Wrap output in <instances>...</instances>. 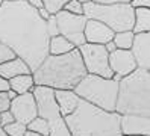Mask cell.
<instances>
[{"label": "cell", "mask_w": 150, "mask_h": 136, "mask_svg": "<svg viewBox=\"0 0 150 136\" xmlns=\"http://www.w3.org/2000/svg\"><path fill=\"white\" fill-rule=\"evenodd\" d=\"M3 91H9V80L0 76V92H3Z\"/></svg>", "instance_id": "obj_31"}, {"label": "cell", "mask_w": 150, "mask_h": 136, "mask_svg": "<svg viewBox=\"0 0 150 136\" xmlns=\"http://www.w3.org/2000/svg\"><path fill=\"white\" fill-rule=\"evenodd\" d=\"M114 32L109 26L99 20H90L88 18L85 26V39L90 44H106L109 41H114Z\"/></svg>", "instance_id": "obj_12"}, {"label": "cell", "mask_w": 150, "mask_h": 136, "mask_svg": "<svg viewBox=\"0 0 150 136\" xmlns=\"http://www.w3.org/2000/svg\"><path fill=\"white\" fill-rule=\"evenodd\" d=\"M73 136H121V113L105 111L81 100L77 109L65 116Z\"/></svg>", "instance_id": "obj_3"}, {"label": "cell", "mask_w": 150, "mask_h": 136, "mask_svg": "<svg viewBox=\"0 0 150 136\" xmlns=\"http://www.w3.org/2000/svg\"><path fill=\"white\" fill-rule=\"evenodd\" d=\"M96 3H102V5H125L130 3L132 0H93Z\"/></svg>", "instance_id": "obj_29"}, {"label": "cell", "mask_w": 150, "mask_h": 136, "mask_svg": "<svg viewBox=\"0 0 150 136\" xmlns=\"http://www.w3.org/2000/svg\"><path fill=\"white\" fill-rule=\"evenodd\" d=\"M14 58H17V53L9 47V45L0 42V65L8 62V61H12Z\"/></svg>", "instance_id": "obj_25"}, {"label": "cell", "mask_w": 150, "mask_h": 136, "mask_svg": "<svg viewBox=\"0 0 150 136\" xmlns=\"http://www.w3.org/2000/svg\"><path fill=\"white\" fill-rule=\"evenodd\" d=\"M32 92H33V97H35V101H37L38 116H42L49 121L58 120V118L62 116L59 112V106H58V101H56V95H55L53 88L35 85Z\"/></svg>", "instance_id": "obj_9"}, {"label": "cell", "mask_w": 150, "mask_h": 136, "mask_svg": "<svg viewBox=\"0 0 150 136\" xmlns=\"http://www.w3.org/2000/svg\"><path fill=\"white\" fill-rule=\"evenodd\" d=\"M0 136H8V135L5 133V130L2 129V127H0Z\"/></svg>", "instance_id": "obj_37"}, {"label": "cell", "mask_w": 150, "mask_h": 136, "mask_svg": "<svg viewBox=\"0 0 150 136\" xmlns=\"http://www.w3.org/2000/svg\"><path fill=\"white\" fill-rule=\"evenodd\" d=\"M137 33L134 30H126V32H115L114 35V42H115L117 49L120 50H132L135 42Z\"/></svg>", "instance_id": "obj_19"}, {"label": "cell", "mask_w": 150, "mask_h": 136, "mask_svg": "<svg viewBox=\"0 0 150 136\" xmlns=\"http://www.w3.org/2000/svg\"><path fill=\"white\" fill-rule=\"evenodd\" d=\"M32 8H35V9H41V8H44V3H42V0H26Z\"/></svg>", "instance_id": "obj_33"}, {"label": "cell", "mask_w": 150, "mask_h": 136, "mask_svg": "<svg viewBox=\"0 0 150 136\" xmlns=\"http://www.w3.org/2000/svg\"><path fill=\"white\" fill-rule=\"evenodd\" d=\"M24 136H44V135L37 133V132H32V130H29V129H28V132H26V135H24Z\"/></svg>", "instance_id": "obj_36"}, {"label": "cell", "mask_w": 150, "mask_h": 136, "mask_svg": "<svg viewBox=\"0 0 150 136\" xmlns=\"http://www.w3.org/2000/svg\"><path fill=\"white\" fill-rule=\"evenodd\" d=\"M135 33H147L150 32V9L149 8H137L135 9Z\"/></svg>", "instance_id": "obj_18"}, {"label": "cell", "mask_w": 150, "mask_h": 136, "mask_svg": "<svg viewBox=\"0 0 150 136\" xmlns=\"http://www.w3.org/2000/svg\"><path fill=\"white\" fill-rule=\"evenodd\" d=\"M6 2H18V0H6Z\"/></svg>", "instance_id": "obj_39"}, {"label": "cell", "mask_w": 150, "mask_h": 136, "mask_svg": "<svg viewBox=\"0 0 150 136\" xmlns=\"http://www.w3.org/2000/svg\"><path fill=\"white\" fill-rule=\"evenodd\" d=\"M85 63L88 74L102 76V77H114V73L109 67V53L105 47V44H90L85 42L82 47H79Z\"/></svg>", "instance_id": "obj_7"}, {"label": "cell", "mask_w": 150, "mask_h": 136, "mask_svg": "<svg viewBox=\"0 0 150 136\" xmlns=\"http://www.w3.org/2000/svg\"><path fill=\"white\" fill-rule=\"evenodd\" d=\"M85 17L90 20H99L109 26L114 32L134 30L135 8L130 3L125 5H102L96 2H85Z\"/></svg>", "instance_id": "obj_6"}, {"label": "cell", "mask_w": 150, "mask_h": 136, "mask_svg": "<svg viewBox=\"0 0 150 136\" xmlns=\"http://www.w3.org/2000/svg\"><path fill=\"white\" fill-rule=\"evenodd\" d=\"M109 67L114 73V79L121 80L123 77L132 74L138 68V63L132 50L117 49L115 51L109 53Z\"/></svg>", "instance_id": "obj_10"}, {"label": "cell", "mask_w": 150, "mask_h": 136, "mask_svg": "<svg viewBox=\"0 0 150 136\" xmlns=\"http://www.w3.org/2000/svg\"><path fill=\"white\" fill-rule=\"evenodd\" d=\"M30 73H32V70L28 65V62L21 58H18V56L14 58L12 61H8V62L0 65V76L6 80L17 77L20 74H30Z\"/></svg>", "instance_id": "obj_15"}, {"label": "cell", "mask_w": 150, "mask_h": 136, "mask_svg": "<svg viewBox=\"0 0 150 136\" xmlns=\"http://www.w3.org/2000/svg\"><path fill=\"white\" fill-rule=\"evenodd\" d=\"M121 136H132V135H121Z\"/></svg>", "instance_id": "obj_42"}, {"label": "cell", "mask_w": 150, "mask_h": 136, "mask_svg": "<svg viewBox=\"0 0 150 136\" xmlns=\"http://www.w3.org/2000/svg\"><path fill=\"white\" fill-rule=\"evenodd\" d=\"M55 95H56V101L59 106V112L64 118L71 115L82 100L74 92V89H55Z\"/></svg>", "instance_id": "obj_14"}, {"label": "cell", "mask_w": 150, "mask_h": 136, "mask_svg": "<svg viewBox=\"0 0 150 136\" xmlns=\"http://www.w3.org/2000/svg\"><path fill=\"white\" fill-rule=\"evenodd\" d=\"M118 89L120 80L117 79L86 74L81 83L74 88V92L85 101L102 107L105 111L114 112L117 109Z\"/></svg>", "instance_id": "obj_5"}, {"label": "cell", "mask_w": 150, "mask_h": 136, "mask_svg": "<svg viewBox=\"0 0 150 136\" xmlns=\"http://www.w3.org/2000/svg\"><path fill=\"white\" fill-rule=\"evenodd\" d=\"M35 85L53 89H74L88 74L79 49L65 54H49L33 73Z\"/></svg>", "instance_id": "obj_2"}, {"label": "cell", "mask_w": 150, "mask_h": 136, "mask_svg": "<svg viewBox=\"0 0 150 136\" xmlns=\"http://www.w3.org/2000/svg\"><path fill=\"white\" fill-rule=\"evenodd\" d=\"M62 11H67V12L74 14V15H85L83 2H81V0H70V2L65 3Z\"/></svg>", "instance_id": "obj_24"}, {"label": "cell", "mask_w": 150, "mask_h": 136, "mask_svg": "<svg viewBox=\"0 0 150 136\" xmlns=\"http://www.w3.org/2000/svg\"><path fill=\"white\" fill-rule=\"evenodd\" d=\"M0 42L9 45L33 73L49 56L47 23L26 0H5L0 6Z\"/></svg>", "instance_id": "obj_1"}, {"label": "cell", "mask_w": 150, "mask_h": 136, "mask_svg": "<svg viewBox=\"0 0 150 136\" xmlns=\"http://www.w3.org/2000/svg\"><path fill=\"white\" fill-rule=\"evenodd\" d=\"M0 120H2V121H0V127H5V125H8V124L17 121L15 116H14V113H12L11 111H5V112L0 113Z\"/></svg>", "instance_id": "obj_28"}, {"label": "cell", "mask_w": 150, "mask_h": 136, "mask_svg": "<svg viewBox=\"0 0 150 136\" xmlns=\"http://www.w3.org/2000/svg\"><path fill=\"white\" fill-rule=\"evenodd\" d=\"M9 111L14 113L15 120L28 125L32 120L38 116V107L35 101L33 92H26L20 94L17 98L11 101V109Z\"/></svg>", "instance_id": "obj_11"}, {"label": "cell", "mask_w": 150, "mask_h": 136, "mask_svg": "<svg viewBox=\"0 0 150 136\" xmlns=\"http://www.w3.org/2000/svg\"><path fill=\"white\" fill-rule=\"evenodd\" d=\"M2 129L5 130V133L8 136H24L26 132H28V125L20 123V121H14L11 124L2 127Z\"/></svg>", "instance_id": "obj_22"}, {"label": "cell", "mask_w": 150, "mask_h": 136, "mask_svg": "<svg viewBox=\"0 0 150 136\" xmlns=\"http://www.w3.org/2000/svg\"><path fill=\"white\" fill-rule=\"evenodd\" d=\"M46 23H47V33H49L50 38H52V36H56V35H61L59 33V27H58L56 15H52Z\"/></svg>", "instance_id": "obj_26"}, {"label": "cell", "mask_w": 150, "mask_h": 136, "mask_svg": "<svg viewBox=\"0 0 150 136\" xmlns=\"http://www.w3.org/2000/svg\"><path fill=\"white\" fill-rule=\"evenodd\" d=\"M56 20H58L59 33L65 36L70 42H73L77 49L82 47L86 42L85 26H86L88 18L85 15H74L67 11H61L56 14Z\"/></svg>", "instance_id": "obj_8"}, {"label": "cell", "mask_w": 150, "mask_h": 136, "mask_svg": "<svg viewBox=\"0 0 150 136\" xmlns=\"http://www.w3.org/2000/svg\"><path fill=\"white\" fill-rule=\"evenodd\" d=\"M105 47H106L108 53H112V51H115V50H117V45H115V42H114V41L106 42V44H105Z\"/></svg>", "instance_id": "obj_34"}, {"label": "cell", "mask_w": 150, "mask_h": 136, "mask_svg": "<svg viewBox=\"0 0 150 136\" xmlns=\"http://www.w3.org/2000/svg\"><path fill=\"white\" fill-rule=\"evenodd\" d=\"M74 49H77L73 42H70L65 36L62 35H56V36H52L50 42H49V54H65L73 51Z\"/></svg>", "instance_id": "obj_17"}, {"label": "cell", "mask_w": 150, "mask_h": 136, "mask_svg": "<svg viewBox=\"0 0 150 136\" xmlns=\"http://www.w3.org/2000/svg\"><path fill=\"white\" fill-rule=\"evenodd\" d=\"M49 136H73V133H71V130H70V127H68V124H67L64 116L50 121Z\"/></svg>", "instance_id": "obj_20"}, {"label": "cell", "mask_w": 150, "mask_h": 136, "mask_svg": "<svg viewBox=\"0 0 150 136\" xmlns=\"http://www.w3.org/2000/svg\"><path fill=\"white\" fill-rule=\"evenodd\" d=\"M11 109V98L8 97V91L0 92V113Z\"/></svg>", "instance_id": "obj_27"}, {"label": "cell", "mask_w": 150, "mask_h": 136, "mask_svg": "<svg viewBox=\"0 0 150 136\" xmlns=\"http://www.w3.org/2000/svg\"><path fill=\"white\" fill-rule=\"evenodd\" d=\"M115 111L121 115H141L150 118V71L137 68L120 80Z\"/></svg>", "instance_id": "obj_4"}, {"label": "cell", "mask_w": 150, "mask_h": 136, "mask_svg": "<svg viewBox=\"0 0 150 136\" xmlns=\"http://www.w3.org/2000/svg\"><path fill=\"white\" fill-rule=\"evenodd\" d=\"M35 88V79L33 74H20L17 77L9 79V89L15 91L17 94H26V92H32Z\"/></svg>", "instance_id": "obj_16"}, {"label": "cell", "mask_w": 150, "mask_h": 136, "mask_svg": "<svg viewBox=\"0 0 150 136\" xmlns=\"http://www.w3.org/2000/svg\"><path fill=\"white\" fill-rule=\"evenodd\" d=\"M3 2H5V0H0V6H2V3H3Z\"/></svg>", "instance_id": "obj_41"}, {"label": "cell", "mask_w": 150, "mask_h": 136, "mask_svg": "<svg viewBox=\"0 0 150 136\" xmlns=\"http://www.w3.org/2000/svg\"><path fill=\"white\" fill-rule=\"evenodd\" d=\"M130 5L135 9L137 8H149L150 9V0H132Z\"/></svg>", "instance_id": "obj_30"}, {"label": "cell", "mask_w": 150, "mask_h": 136, "mask_svg": "<svg viewBox=\"0 0 150 136\" xmlns=\"http://www.w3.org/2000/svg\"><path fill=\"white\" fill-rule=\"evenodd\" d=\"M28 129L32 130V132H37V133H41L44 136H49V132H50V121L46 120L42 116H37L35 120H32L29 124H28Z\"/></svg>", "instance_id": "obj_21"}, {"label": "cell", "mask_w": 150, "mask_h": 136, "mask_svg": "<svg viewBox=\"0 0 150 136\" xmlns=\"http://www.w3.org/2000/svg\"><path fill=\"white\" fill-rule=\"evenodd\" d=\"M121 133L132 136H150V118L141 115H121Z\"/></svg>", "instance_id": "obj_13"}, {"label": "cell", "mask_w": 150, "mask_h": 136, "mask_svg": "<svg viewBox=\"0 0 150 136\" xmlns=\"http://www.w3.org/2000/svg\"><path fill=\"white\" fill-rule=\"evenodd\" d=\"M81 2H83V3H85V2H91V0H81Z\"/></svg>", "instance_id": "obj_40"}, {"label": "cell", "mask_w": 150, "mask_h": 136, "mask_svg": "<svg viewBox=\"0 0 150 136\" xmlns=\"http://www.w3.org/2000/svg\"><path fill=\"white\" fill-rule=\"evenodd\" d=\"M146 36H147V39H149V42H150V32H147V33H146Z\"/></svg>", "instance_id": "obj_38"}, {"label": "cell", "mask_w": 150, "mask_h": 136, "mask_svg": "<svg viewBox=\"0 0 150 136\" xmlns=\"http://www.w3.org/2000/svg\"><path fill=\"white\" fill-rule=\"evenodd\" d=\"M0 121H2V120H0Z\"/></svg>", "instance_id": "obj_43"}, {"label": "cell", "mask_w": 150, "mask_h": 136, "mask_svg": "<svg viewBox=\"0 0 150 136\" xmlns=\"http://www.w3.org/2000/svg\"><path fill=\"white\" fill-rule=\"evenodd\" d=\"M67 2H70V0H42L44 8H46L50 14H53V15H56L58 12L62 11Z\"/></svg>", "instance_id": "obj_23"}, {"label": "cell", "mask_w": 150, "mask_h": 136, "mask_svg": "<svg viewBox=\"0 0 150 136\" xmlns=\"http://www.w3.org/2000/svg\"><path fill=\"white\" fill-rule=\"evenodd\" d=\"M38 14H40V17L42 18V20H46V21L49 20V18H50L52 15H53V14H50L46 8H41V9H38Z\"/></svg>", "instance_id": "obj_32"}, {"label": "cell", "mask_w": 150, "mask_h": 136, "mask_svg": "<svg viewBox=\"0 0 150 136\" xmlns=\"http://www.w3.org/2000/svg\"><path fill=\"white\" fill-rule=\"evenodd\" d=\"M8 97H9V98H11V101H12V100H14V98H17V97H18V94H17V92H15V91H12V89H9V91H8Z\"/></svg>", "instance_id": "obj_35"}]
</instances>
